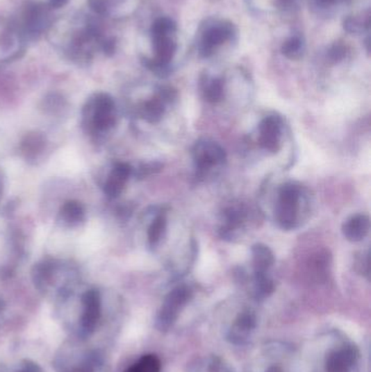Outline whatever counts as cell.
Here are the masks:
<instances>
[{"instance_id": "cell-10", "label": "cell", "mask_w": 371, "mask_h": 372, "mask_svg": "<svg viewBox=\"0 0 371 372\" xmlns=\"http://www.w3.org/2000/svg\"><path fill=\"white\" fill-rule=\"evenodd\" d=\"M82 303L84 307L82 327L88 332H93L101 318V297L97 291L90 289L82 297Z\"/></svg>"}, {"instance_id": "cell-9", "label": "cell", "mask_w": 371, "mask_h": 372, "mask_svg": "<svg viewBox=\"0 0 371 372\" xmlns=\"http://www.w3.org/2000/svg\"><path fill=\"white\" fill-rule=\"evenodd\" d=\"M259 144L263 149L276 153L280 149V136H281V122L274 116L267 117L261 121L259 126Z\"/></svg>"}, {"instance_id": "cell-12", "label": "cell", "mask_w": 371, "mask_h": 372, "mask_svg": "<svg viewBox=\"0 0 371 372\" xmlns=\"http://www.w3.org/2000/svg\"><path fill=\"white\" fill-rule=\"evenodd\" d=\"M256 326V319L252 312H245L240 314L234 321L233 326L229 332V339L236 344L246 342L251 337L252 332Z\"/></svg>"}, {"instance_id": "cell-16", "label": "cell", "mask_w": 371, "mask_h": 372, "mask_svg": "<svg viewBox=\"0 0 371 372\" xmlns=\"http://www.w3.org/2000/svg\"><path fill=\"white\" fill-rule=\"evenodd\" d=\"M252 252H253L255 272L266 273L267 270L274 262V253L271 252V249L268 246L263 244L254 245Z\"/></svg>"}, {"instance_id": "cell-17", "label": "cell", "mask_w": 371, "mask_h": 372, "mask_svg": "<svg viewBox=\"0 0 371 372\" xmlns=\"http://www.w3.org/2000/svg\"><path fill=\"white\" fill-rule=\"evenodd\" d=\"M165 113V101L158 95L146 101L141 108V116L149 124H157Z\"/></svg>"}, {"instance_id": "cell-18", "label": "cell", "mask_w": 371, "mask_h": 372, "mask_svg": "<svg viewBox=\"0 0 371 372\" xmlns=\"http://www.w3.org/2000/svg\"><path fill=\"white\" fill-rule=\"evenodd\" d=\"M190 372H231L224 360L217 356L201 358L190 367Z\"/></svg>"}, {"instance_id": "cell-26", "label": "cell", "mask_w": 371, "mask_h": 372, "mask_svg": "<svg viewBox=\"0 0 371 372\" xmlns=\"http://www.w3.org/2000/svg\"><path fill=\"white\" fill-rule=\"evenodd\" d=\"M167 220L163 214L157 217L151 226L148 228V242L151 246L157 244L163 237V232L166 230Z\"/></svg>"}, {"instance_id": "cell-19", "label": "cell", "mask_w": 371, "mask_h": 372, "mask_svg": "<svg viewBox=\"0 0 371 372\" xmlns=\"http://www.w3.org/2000/svg\"><path fill=\"white\" fill-rule=\"evenodd\" d=\"M306 49L305 40L301 35H293L284 42L281 47V53L284 57L291 60H299L303 57Z\"/></svg>"}, {"instance_id": "cell-13", "label": "cell", "mask_w": 371, "mask_h": 372, "mask_svg": "<svg viewBox=\"0 0 371 372\" xmlns=\"http://www.w3.org/2000/svg\"><path fill=\"white\" fill-rule=\"evenodd\" d=\"M132 174V168L130 164L124 162H119L113 167V172L109 176V179L106 182L105 193L111 198L119 196L123 191L124 184L128 181Z\"/></svg>"}, {"instance_id": "cell-14", "label": "cell", "mask_w": 371, "mask_h": 372, "mask_svg": "<svg viewBox=\"0 0 371 372\" xmlns=\"http://www.w3.org/2000/svg\"><path fill=\"white\" fill-rule=\"evenodd\" d=\"M370 229V220L365 214H356L349 218L342 226V232L349 242H359L365 239Z\"/></svg>"}, {"instance_id": "cell-28", "label": "cell", "mask_w": 371, "mask_h": 372, "mask_svg": "<svg viewBox=\"0 0 371 372\" xmlns=\"http://www.w3.org/2000/svg\"><path fill=\"white\" fill-rule=\"evenodd\" d=\"M53 264L51 262H43L35 267L34 279L38 285H47L53 277Z\"/></svg>"}, {"instance_id": "cell-35", "label": "cell", "mask_w": 371, "mask_h": 372, "mask_svg": "<svg viewBox=\"0 0 371 372\" xmlns=\"http://www.w3.org/2000/svg\"><path fill=\"white\" fill-rule=\"evenodd\" d=\"M38 370L40 369H38V367L35 364L28 362L26 365H24V367H23L19 372H38Z\"/></svg>"}, {"instance_id": "cell-11", "label": "cell", "mask_w": 371, "mask_h": 372, "mask_svg": "<svg viewBox=\"0 0 371 372\" xmlns=\"http://www.w3.org/2000/svg\"><path fill=\"white\" fill-rule=\"evenodd\" d=\"M357 352L354 347H342L329 355L326 360V372H351L356 364Z\"/></svg>"}, {"instance_id": "cell-31", "label": "cell", "mask_w": 371, "mask_h": 372, "mask_svg": "<svg viewBox=\"0 0 371 372\" xmlns=\"http://www.w3.org/2000/svg\"><path fill=\"white\" fill-rule=\"evenodd\" d=\"M347 0H311V6L318 10L326 11L336 6L342 5Z\"/></svg>"}, {"instance_id": "cell-20", "label": "cell", "mask_w": 371, "mask_h": 372, "mask_svg": "<svg viewBox=\"0 0 371 372\" xmlns=\"http://www.w3.org/2000/svg\"><path fill=\"white\" fill-rule=\"evenodd\" d=\"M61 218L70 226L80 223L84 219V207L78 201H68L61 209Z\"/></svg>"}, {"instance_id": "cell-32", "label": "cell", "mask_w": 371, "mask_h": 372, "mask_svg": "<svg viewBox=\"0 0 371 372\" xmlns=\"http://www.w3.org/2000/svg\"><path fill=\"white\" fill-rule=\"evenodd\" d=\"M161 169H163V164H159V162L142 164L138 169V178H145V176L160 171Z\"/></svg>"}, {"instance_id": "cell-34", "label": "cell", "mask_w": 371, "mask_h": 372, "mask_svg": "<svg viewBox=\"0 0 371 372\" xmlns=\"http://www.w3.org/2000/svg\"><path fill=\"white\" fill-rule=\"evenodd\" d=\"M68 3L69 0H47L46 5L51 8V10H55V9H60V8L65 7Z\"/></svg>"}, {"instance_id": "cell-37", "label": "cell", "mask_w": 371, "mask_h": 372, "mask_svg": "<svg viewBox=\"0 0 371 372\" xmlns=\"http://www.w3.org/2000/svg\"><path fill=\"white\" fill-rule=\"evenodd\" d=\"M72 372H93V371H92V369H90V367H81V368H78V369L73 370Z\"/></svg>"}, {"instance_id": "cell-38", "label": "cell", "mask_w": 371, "mask_h": 372, "mask_svg": "<svg viewBox=\"0 0 371 372\" xmlns=\"http://www.w3.org/2000/svg\"><path fill=\"white\" fill-rule=\"evenodd\" d=\"M3 308V303H1V301H0V310Z\"/></svg>"}, {"instance_id": "cell-25", "label": "cell", "mask_w": 371, "mask_h": 372, "mask_svg": "<svg viewBox=\"0 0 371 372\" xmlns=\"http://www.w3.org/2000/svg\"><path fill=\"white\" fill-rule=\"evenodd\" d=\"M224 84L221 78H213L206 84L205 96L209 103H219L224 97Z\"/></svg>"}, {"instance_id": "cell-4", "label": "cell", "mask_w": 371, "mask_h": 372, "mask_svg": "<svg viewBox=\"0 0 371 372\" xmlns=\"http://www.w3.org/2000/svg\"><path fill=\"white\" fill-rule=\"evenodd\" d=\"M26 43L15 21L0 19V62L19 58L26 51Z\"/></svg>"}, {"instance_id": "cell-29", "label": "cell", "mask_w": 371, "mask_h": 372, "mask_svg": "<svg viewBox=\"0 0 371 372\" xmlns=\"http://www.w3.org/2000/svg\"><path fill=\"white\" fill-rule=\"evenodd\" d=\"M43 146L44 141L42 136L34 134V135L28 136L26 142H24L23 151H26L28 156H31V155H36V153H40Z\"/></svg>"}, {"instance_id": "cell-15", "label": "cell", "mask_w": 371, "mask_h": 372, "mask_svg": "<svg viewBox=\"0 0 371 372\" xmlns=\"http://www.w3.org/2000/svg\"><path fill=\"white\" fill-rule=\"evenodd\" d=\"M151 43L155 51L154 59L163 63H171L178 49L176 36L151 37Z\"/></svg>"}, {"instance_id": "cell-1", "label": "cell", "mask_w": 371, "mask_h": 372, "mask_svg": "<svg viewBox=\"0 0 371 372\" xmlns=\"http://www.w3.org/2000/svg\"><path fill=\"white\" fill-rule=\"evenodd\" d=\"M51 43L70 60L88 62L96 53L111 55L115 40L104 33L99 18L93 13L79 12L53 21L48 31Z\"/></svg>"}, {"instance_id": "cell-30", "label": "cell", "mask_w": 371, "mask_h": 372, "mask_svg": "<svg viewBox=\"0 0 371 372\" xmlns=\"http://www.w3.org/2000/svg\"><path fill=\"white\" fill-rule=\"evenodd\" d=\"M346 46L341 42H336L333 45L330 46L328 51V58L333 63L341 62L346 57Z\"/></svg>"}, {"instance_id": "cell-24", "label": "cell", "mask_w": 371, "mask_h": 372, "mask_svg": "<svg viewBox=\"0 0 371 372\" xmlns=\"http://www.w3.org/2000/svg\"><path fill=\"white\" fill-rule=\"evenodd\" d=\"M274 283L263 272H255V293L257 298H266L274 292Z\"/></svg>"}, {"instance_id": "cell-6", "label": "cell", "mask_w": 371, "mask_h": 372, "mask_svg": "<svg viewBox=\"0 0 371 372\" xmlns=\"http://www.w3.org/2000/svg\"><path fill=\"white\" fill-rule=\"evenodd\" d=\"M85 111L90 112V124L96 131H106L115 124V101L108 94H96L88 101Z\"/></svg>"}, {"instance_id": "cell-33", "label": "cell", "mask_w": 371, "mask_h": 372, "mask_svg": "<svg viewBox=\"0 0 371 372\" xmlns=\"http://www.w3.org/2000/svg\"><path fill=\"white\" fill-rule=\"evenodd\" d=\"M299 0H276L274 5L282 11L292 10L293 8L296 7Z\"/></svg>"}, {"instance_id": "cell-8", "label": "cell", "mask_w": 371, "mask_h": 372, "mask_svg": "<svg viewBox=\"0 0 371 372\" xmlns=\"http://www.w3.org/2000/svg\"><path fill=\"white\" fill-rule=\"evenodd\" d=\"M194 162L199 170H208L216 164H224L226 155L224 149L213 142H199L194 149Z\"/></svg>"}, {"instance_id": "cell-36", "label": "cell", "mask_w": 371, "mask_h": 372, "mask_svg": "<svg viewBox=\"0 0 371 372\" xmlns=\"http://www.w3.org/2000/svg\"><path fill=\"white\" fill-rule=\"evenodd\" d=\"M266 372H282V369L279 366H272V367L268 368Z\"/></svg>"}, {"instance_id": "cell-7", "label": "cell", "mask_w": 371, "mask_h": 372, "mask_svg": "<svg viewBox=\"0 0 371 372\" xmlns=\"http://www.w3.org/2000/svg\"><path fill=\"white\" fill-rule=\"evenodd\" d=\"M299 189L295 184L281 186L279 192L278 220L282 229L291 230L295 226Z\"/></svg>"}, {"instance_id": "cell-2", "label": "cell", "mask_w": 371, "mask_h": 372, "mask_svg": "<svg viewBox=\"0 0 371 372\" xmlns=\"http://www.w3.org/2000/svg\"><path fill=\"white\" fill-rule=\"evenodd\" d=\"M236 35L238 30L233 23L228 20L208 19L205 26L201 28V37L197 44L199 55L203 58H209L221 45L233 42Z\"/></svg>"}, {"instance_id": "cell-3", "label": "cell", "mask_w": 371, "mask_h": 372, "mask_svg": "<svg viewBox=\"0 0 371 372\" xmlns=\"http://www.w3.org/2000/svg\"><path fill=\"white\" fill-rule=\"evenodd\" d=\"M15 23L26 42L38 40L44 33H48L53 26L51 9L40 1H32L24 7L20 18Z\"/></svg>"}, {"instance_id": "cell-22", "label": "cell", "mask_w": 371, "mask_h": 372, "mask_svg": "<svg viewBox=\"0 0 371 372\" xmlns=\"http://www.w3.org/2000/svg\"><path fill=\"white\" fill-rule=\"evenodd\" d=\"M161 362L156 355L148 354L124 372H160Z\"/></svg>"}, {"instance_id": "cell-23", "label": "cell", "mask_w": 371, "mask_h": 372, "mask_svg": "<svg viewBox=\"0 0 371 372\" xmlns=\"http://www.w3.org/2000/svg\"><path fill=\"white\" fill-rule=\"evenodd\" d=\"M370 26V17L367 15L366 18L361 19L355 15H349L343 20V28L347 33L353 34V35H359L364 32L369 31Z\"/></svg>"}, {"instance_id": "cell-5", "label": "cell", "mask_w": 371, "mask_h": 372, "mask_svg": "<svg viewBox=\"0 0 371 372\" xmlns=\"http://www.w3.org/2000/svg\"><path fill=\"white\" fill-rule=\"evenodd\" d=\"M191 296V289L184 285L176 287L167 295L156 322L160 331H168L172 327L178 319L181 310L188 304Z\"/></svg>"}, {"instance_id": "cell-27", "label": "cell", "mask_w": 371, "mask_h": 372, "mask_svg": "<svg viewBox=\"0 0 371 372\" xmlns=\"http://www.w3.org/2000/svg\"><path fill=\"white\" fill-rule=\"evenodd\" d=\"M142 61L148 70H151L156 76H161V78L170 76L171 71H172L171 63L160 62V61L154 58H143Z\"/></svg>"}, {"instance_id": "cell-21", "label": "cell", "mask_w": 371, "mask_h": 372, "mask_svg": "<svg viewBox=\"0 0 371 372\" xmlns=\"http://www.w3.org/2000/svg\"><path fill=\"white\" fill-rule=\"evenodd\" d=\"M176 23L168 17L156 19L151 28V37L158 36H176Z\"/></svg>"}]
</instances>
